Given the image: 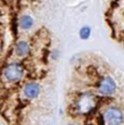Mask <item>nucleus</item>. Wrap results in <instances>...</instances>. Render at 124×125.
Returning <instances> with one entry per match:
<instances>
[{
	"instance_id": "f257e3e1",
	"label": "nucleus",
	"mask_w": 124,
	"mask_h": 125,
	"mask_svg": "<svg viewBox=\"0 0 124 125\" xmlns=\"http://www.w3.org/2000/svg\"><path fill=\"white\" fill-rule=\"evenodd\" d=\"M24 70L22 65L17 62H11L9 64L4 70V76L8 82H17L23 77Z\"/></svg>"
},
{
	"instance_id": "f03ea898",
	"label": "nucleus",
	"mask_w": 124,
	"mask_h": 125,
	"mask_svg": "<svg viewBox=\"0 0 124 125\" xmlns=\"http://www.w3.org/2000/svg\"><path fill=\"white\" fill-rule=\"evenodd\" d=\"M116 89H117L116 82L110 76L102 77L101 80L99 81L97 86L98 92L100 94H102V96H112L113 93L116 92Z\"/></svg>"
},
{
	"instance_id": "7ed1b4c3",
	"label": "nucleus",
	"mask_w": 124,
	"mask_h": 125,
	"mask_svg": "<svg viewBox=\"0 0 124 125\" xmlns=\"http://www.w3.org/2000/svg\"><path fill=\"white\" fill-rule=\"evenodd\" d=\"M123 113L116 107H110L106 109L104 114V119L108 125H121L123 122Z\"/></svg>"
},
{
	"instance_id": "20e7f679",
	"label": "nucleus",
	"mask_w": 124,
	"mask_h": 125,
	"mask_svg": "<svg viewBox=\"0 0 124 125\" xmlns=\"http://www.w3.org/2000/svg\"><path fill=\"white\" fill-rule=\"evenodd\" d=\"M94 100H96V98H93L91 94H83L78 101L79 110L81 113H88L89 110H91L96 103Z\"/></svg>"
},
{
	"instance_id": "39448f33",
	"label": "nucleus",
	"mask_w": 124,
	"mask_h": 125,
	"mask_svg": "<svg viewBox=\"0 0 124 125\" xmlns=\"http://www.w3.org/2000/svg\"><path fill=\"white\" fill-rule=\"evenodd\" d=\"M23 93L27 99H35L40 93V85L37 82H29L23 89Z\"/></svg>"
},
{
	"instance_id": "423d86ee",
	"label": "nucleus",
	"mask_w": 124,
	"mask_h": 125,
	"mask_svg": "<svg viewBox=\"0 0 124 125\" xmlns=\"http://www.w3.org/2000/svg\"><path fill=\"white\" fill-rule=\"evenodd\" d=\"M30 52V44L26 41H18L15 46V54L18 57H25Z\"/></svg>"
},
{
	"instance_id": "0eeeda50",
	"label": "nucleus",
	"mask_w": 124,
	"mask_h": 125,
	"mask_svg": "<svg viewBox=\"0 0 124 125\" xmlns=\"http://www.w3.org/2000/svg\"><path fill=\"white\" fill-rule=\"evenodd\" d=\"M34 24L33 18L29 16V15H23L22 17L19 18V26L23 30H30Z\"/></svg>"
},
{
	"instance_id": "6e6552de",
	"label": "nucleus",
	"mask_w": 124,
	"mask_h": 125,
	"mask_svg": "<svg viewBox=\"0 0 124 125\" xmlns=\"http://www.w3.org/2000/svg\"><path fill=\"white\" fill-rule=\"evenodd\" d=\"M90 34H91V29L89 26H83L80 29V32H79V35L82 40H86L90 38Z\"/></svg>"
},
{
	"instance_id": "1a4fd4ad",
	"label": "nucleus",
	"mask_w": 124,
	"mask_h": 125,
	"mask_svg": "<svg viewBox=\"0 0 124 125\" xmlns=\"http://www.w3.org/2000/svg\"><path fill=\"white\" fill-rule=\"evenodd\" d=\"M67 125H74V124H67Z\"/></svg>"
}]
</instances>
